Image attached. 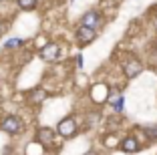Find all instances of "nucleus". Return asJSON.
I'll return each instance as SVG.
<instances>
[{
    "mask_svg": "<svg viewBox=\"0 0 157 155\" xmlns=\"http://www.w3.org/2000/svg\"><path fill=\"white\" fill-rule=\"evenodd\" d=\"M0 129H2L4 133H10V135H14V133H18L20 129H22V121H20L16 115H8V117L2 119Z\"/></svg>",
    "mask_w": 157,
    "mask_h": 155,
    "instance_id": "nucleus-1",
    "label": "nucleus"
},
{
    "mask_svg": "<svg viewBox=\"0 0 157 155\" xmlns=\"http://www.w3.org/2000/svg\"><path fill=\"white\" fill-rule=\"evenodd\" d=\"M56 131H59V135H63V137H73L75 133H77V121H75L73 117L63 119V121L59 123V127H56Z\"/></svg>",
    "mask_w": 157,
    "mask_h": 155,
    "instance_id": "nucleus-2",
    "label": "nucleus"
},
{
    "mask_svg": "<svg viewBox=\"0 0 157 155\" xmlns=\"http://www.w3.org/2000/svg\"><path fill=\"white\" fill-rule=\"evenodd\" d=\"M95 37H97V30L95 28H89V26H78V30H77V41L81 42V45H87V42H91V41H95Z\"/></svg>",
    "mask_w": 157,
    "mask_h": 155,
    "instance_id": "nucleus-3",
    "label": "nucleus"
},
{
    "mask_svg": "<svg viewBox=\"0 0 157 155\" xmlns=\"http://www.w3.org/2000/svg\"><path fill=\"white\" fill-rule=\"evenodd\" d=\"M59 52H60V46L55 45V42H48V45H44L40 48V59H44V60H56Z\"/></svg>",
    "mask_w": 157,
    "mask_h": 155,
    "instance_id": "nucleus-4",
    "label": "nucleus"
},
{
    "mask_svg": "<svg viewBox=\"0 0 157 155\" xmlns=\"http://www.w3.org/2000/svg\"><path fill=\"white\" fill-rule=\"evenodd\" d=\"M123 71H125V77L127 79H135L141 71H143V64L139 60H129V63L123 64Z\"/></svg>",
    "mask_w": 157,
    "mask_h": 155,
    "instance_id": "nucleus-5",
    "label": "nucleus"
},
{
    "mask_svg": "<svg viewBox=\"0 0 157 155\" xmlns=\"http://www.w3.org/2000/svg\"><path fill=\"white\" fill-rule=\"evenodd\" d=\"M107 103H109V105H113V109H115L117 113H121V111H123V103H125V99H123V95H121V93L111 91L109 95H107Z\"/></svg>",
    "mask_w": 157,
    "mask_h": 155,
    "instance_id": "nucleus-6",
    "label": "nucleus"
},
{
    "mask_svg": "<svg viewBox=\"0 0 157 155\" xmlns=\"http://www.w3.org/2000/svg\"><path fill=\"white\" fill-rule=\"evenodd\" d=\"M91 95H93V101H95V103H103V101H107L109 89H107L103 83H99V85H95V87H93Z\"/></svg>",
    "mask_w": 157,
    "mask_h": 155,
    "instance_id": "nucleus-7",
    "label": "nucleus"
},
{
    "mask_svg": "<svg viewBox=\"0 0 157 155\" xmlns=\"http://www.w3.org/2000/svg\"><path fill=\"white\" fill-rule=\"evenodd\" d=\"M52 137H55V131L48 127H40L36 131V141L42 143V145H51L52 143Z\"/></svg>",
    "mask_w": 157,
    "mask_h": 155,
    "instance_id": "nucleus-8",
    "label": "nucleus"
},
{
    "mask_svg": "<svg viewBox=\"0 0 157 155\" xmlns=\"http://www.w3.org/2000/svg\"><path fill=\"white\" fill-rule=\"evenodd\" d=\"M81 24L89 26V28H97L99 26V14L97 12H87L83 16V20H81Z\"/></svg>",
    "mask_w": 157,
    "mask_h": 155,
    "instance_id": "nucleus-9",
    "label": "nucleus"
},
{
    "mask_svg": "<svg viewBox=\"0 0 157 155\" xmlns=\"http://www.w3.org/2000/svg\"><path fill=\"white\" fill-rule=\"evenodd\" d=\"M121 149H123L125 153H135V151L139 149L137 139H133V137H127V139H123V143H121Z\"/></svg>",
    "mask_w": 157,
    "mask_h": 155,
    "instance_id": "nucleus-10",
    "label": "nucleus"
},
{
    "mask_svg": "<svg viewBox=\"0 0 157 155\" xmlns=\"http://www.w3.org/2000/svg\"><path fill=\"white\" fill-rule=\"evenodd\" d=\"M16 2H18V6H20L22 10H33L34 6H36L38 0H16Z\"/></svg>",
    "mask_w": 157,
    "mask_h": 155,
    "instance_id": "nucleus-11",
    "label": "nucleus"
},
{
    "mask_svg": "<svg viewBox=\"0 0 157 155\" xmlns=\"http://www.w3.org/2000/svg\"><path fill=\"white\" fill-rule=\"evenodd\" d=\"M44 99H46V93L44 91H34L33 97H30V101H33V103H42Z\"/></svg>",
    "mask_w": 157,
    "mask_h": 155,
    "instance_id": "nucleus-12",
    "label": "nucleus"
},
{
    "mask_svg": "<svg viewBox=\"0 0 157 155\" xmlns=\"http://www.w3.org/2000/svg\"><path fill=\"white\" fill-rule=\"evenodd\" d=\"M145 133H147L149 139H157V127H155V125H149V127H145Z\"/></svg>",
    "mask_w": 157,
    "mask_h": 155,
    "instance_id": "nucleus-13",
    "label": "nucleus"
},
{
    "mask_svg": "<svg viewBox=\"0 0 157 155\" xmlns=\"http://www.w3.org/2000/svg\"><path fill=\"white\" fill-rule=\"evenodd\" d=\"M20 45H22L20 38H10V41H6V48H18Z\"/></svg>",
    "mask_w": 157,
    "mask_h": 155,
    "instance_id": "nucleus-14",
    "label": "nucleus"
},
{
    "mask_svg": "<svg viewBox=\"0 0 157 155\" xmlns=\"http://www.w3.org/2000/svg\"><path fill=\"white\" fill-rule=\"evenodd\" d=\"M77 67H83V56H81V55L77 56Z\"/></svg>",
    "mask_w": 157,
    "mask_h": 155,
    "instance_id": "nucleus-15",
    "label": "nucleus"
},
{
    "mask_svg": "<svg viewBox=\"0 0 157 155\" xmlns=\"http://www.w3.org/2000/svg\"><path fill=\"white\" fill-rule=\"evenodd\" d=\"M153 26H155V30H157V16H155V20H153Z\"/></svg>",
    "mask_w": 157,
    "mask_h": 155,
    "instance_id": "nucleus-16",
    "label": "nucleus"
},
{
    "mask_svg": "<svg viewBox=\"0 0 157 155\" xmlns=\"http://www.w3.org/2000/svg\"><path fill=\"white\" fill-rule=\"evenodd\" d=\"M87 155H97V153H95V151H89V153Z\"/></svg>",
    "mask_w": 157,
    "mask_h": 155,
    "instance_id": "nucleus-17",
    "label": "nucleus"
}]
</instances>
